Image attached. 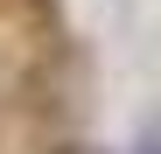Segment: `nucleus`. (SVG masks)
I'll list each match as a JSON object with an SVG mask.
<instances>
[{
    "mask_svg": "<svg viewBox=\"0 0 161 154\" xmlns=\"http://www.w3.org/2000/svg\"><path fill=\"white\" fill-rule=\"evenodd\" d=\"M28 7H35V14H42V7H49V0H28Z\"/></svg>",
    "mask_w": 161,
    "mask_h": 154,
    "instance_id": "f257e3e1",
    "label": "nucleus"
}]
</instances>
